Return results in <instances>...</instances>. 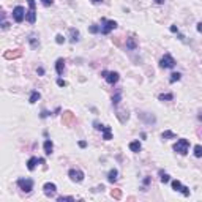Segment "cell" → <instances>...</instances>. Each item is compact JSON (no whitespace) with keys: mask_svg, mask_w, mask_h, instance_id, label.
<instances>
[{"mask_svg":"<svg viewBox=\"0 0 202 202\" xmlns=\"http://www.w3.org/2000/svg\"><path fill=\"white\" fill-rule=\"evenodd\" d=\"M79 147H82V149H84V147H87V142H85V141H81V142H79Z\"/></svg>","mask_w":202,"mask_h":202,"instance_id":"obj_39","label":"cell"},{"mask_svg":"<svg viewBox=\"0 0 202 202\" xmlns=\"http://www.w3.org/2000/svg\"><path fill=\"white\" fill-rule=\"evenodd\" d=\"M155 3H158V5H161V3H164V0H155Z\"/></svg>","mask_w":202,"mask_h":202,"instance_id":"obj_43","label":"cell"},{"mask_svg":"<svg viewBox=\"0 0 202 202\" xmlns=\"http://www.w3.org/2000/svg\"><path fill=\"white\" fill-rule=\"evenodd\" d=\"M41 2H43V5L49 6V5H52V2H54V0H41Z\"/></svg>","mask_w":202,"mask_h":202,"instance_id":"obj_35","label":"cell"},{"mask_svg":"<svg viewBox=\"0 0 202 202\" xmlns=\"http://www.w3.org/2000/svg\"><path fill=\"white\" fill-rule=\"evenodd\" d=\"M172 189H175V191H180L183 196H189V188L183 186V185H182V183H180L179 180H174V182H172Z\"/></svg>","mask_w":202,"mask_h":202,"instance_id":"obj_10","label":"cell"},{"mask_svg":"<svg viewBox=\"0 0 202 202\" xmlns=\"http://www.w3.org/2000/svg\"><path fill=\"white\" fill-rule=\"evenodd\" d=\"M43 147H44V153H46V155H51V153H52V150H54V144H52V141H51V139H46Z\"/></svg>","mask_w":202,"mask_h":202,"instance_id":"obj_18","label":"cell"},{"mask_svg":"<svg viewBox=\"0 0 202 202\" xmlns=\"http://www.w3.org/2000/svg\"><path fill=\"white\" fill-rule=\"evenodd\" d=\"M40 98H41L40 92H32V95H30V99H29V101H30L32 104H35V103H36V101H38Z\"/></svg>","mask_w":202,"mask_h":202,"instance_id":"obj_25","label":"cell"},{"mask_svg":"<svg viewBox=\"0 0 202 202\" xmlns=\"http://www.w3.org/2000/svg\"><path fill=\"white\" fill-rule=\"evenodd\" d=\"M199 120H200V122H202V114H200V115H199Z\"/></svg>","mask_w":202,"mask_h":202,"instance_id":"obj_45","label":"cell"},{"mask_svg":"<svg viewBox=\"0 0 202 202\" xmlns=\"http://www.w3.org/2000/svg\"><path fill=\"white\" fill-rule=\"evenodd\" d=\"M29 2V6H30V10L27 11V16H25V19L29 21L30 24H35L36 21V11H35V0H27Z\"/></svg>","mask_w":202,"mask_h":202,"instance_id":"obj_8","label":"cell"},{"mask_svg":"<svg viewBox=\"0 0 202 202\" xmlns=\"http://www.w3.org/2000/svg\"><path fill=\"white\" fill-rule=\"evenodd\" d=\"M29 43H30V46H32V49H36L40 46V40L36 38V35H30L29 36Z\"/></svg>","mask_w":202,"mask_h":202,"instance_id":"obj_19","label":"cell"},{"mask_svg":"<svg viewBox=\"0 0 202 202\" xmlns=\"http://www.w3.org/2000/svg\"><path fill=\"white\" fill-rule=\"evenodd\" d=\"M180 78H182V74H180V73H172V74H171V78H169V82H171V84H174V82L180 81Z\"/></svg>","mask_w":202,"mask_h":202,"instance_id":"obj_27","label":"cell"},{"mask_svg":"<svg viewBox=\"0 0 202 202\" xmlns=\"http://www.w3.org/2000/svg\"><path fill=\"white\" fill-rule=\"evenodd\" d=\"M56 41H57L59 44H63V43H65V36H63V35H60V33H59V35L56 36Z\"/></svg>","mask_w":202,"mask_h":202,"instance_id":"obj_32","label":"cell"},{"mask_svg":"<svg viewBox=\"0 0 202 202\" xmlns=\"http://www.w3.org/2000/svg\"><path fill=\"white\" fill-rule=\"evenodd\" d=\"M117 29V22L115 21H107V19H101V27H99V32L103 35H107L111 30Z\"/></svg>","mask_w":202,"mask_h":202,"instance_id":"obj_2","label":"cell"},{"mask_svg":"<svg viewBox=\"0 0 202 202\" xmlns=\"http://www.w3.org/2000/svg\"><path fill=\"white\" fill-rule=\"evenodd\" d=\"M194 157L196 158H200L202 157V145H196L194 147Z\"/></svg>","mask_w":202,"mask_h":202,"instance_id":"obj_30","label":"cell"},{"mask_svg":"<svg viewBox=\"0 0 202 202\" xmlns=\"http://www.w3.org/2000/svg\"><path fill=\"white\" fill-rule=\"evenodd\" d=\"M141 149H142V145H141L139 141H133V142H130V150H131L133 153H139Z\"/></svg>","mask_w":202,"mask_h":202,"instance_id":"obj_17","label":"cell"},{"mask_svg":"<svg viewBox=\"0 0 202 202\" xmlns=\"http://www.w3.org/2000/svg\"><path fill=\"white\" fill-rule=\"evenodd\" d=\"M68 177H70L73 182L81 183L82 180H84V172H82L81 169H70V171H68Z\"/></svg>","mask_w":202,"mask_h":202,"instance_id":"obj_7","label":"cell"},{"mask_svg":"<svg viewBox=\"0 0 202 202\" xmlns=\"http://www.w3.org/2000/svg\"><path fill=\"white\" fill-rule=\"evenodd\" d=\"M136 48H137L136 40H134V38H128V40H126V49H130V51H136Z\"/></svg>","mask_w":202,"mask_h":202,"instance_id":"obj_20","label":"cell"},{"mask_svg":"<svg viewBox=\"0 0 202 202\" xmlns=\"http://www.w3.org/2000/svg\"><path fill=\"white\" fill-rule=\"evenodd\" d=\"M57 85H60V87H65V85H67V82L63 81V79H57Z\"/></svg>","mask_w":202,"mask_h":202,"instance_id":"obj_34","label":"cell"},{"mask_svg":"<svg viewBox=\"0 0 202 202\" xmlns=\"http://www.w3.org/2000/svg\"><path fill=\"white\" fill-rule=\"evenodd\" d=\"M43 191H44V194L48 196V197H54L56 196V191H57V186H56V183H44V186H43Z\"/></svg>","mask_w":202,"mask_h":202,"instance_id":"obj_9","label":"cell"},{"mask_svg":"<svg viewBox=\"0 0 202 202\" xmlns=\"http://www.w3.org/2000/svg\"><path fill=\"white\" fill-rule=\"evenodd\" d=\"M197 32H199V33H202V22H199V24H197Z\"/></svg>","mask_w":202,"mask_h":202,"instance_id":"obj_40","label":"cell"},{"mask_svg":"<svg viewBox=\"0 0 202 202\" xmlns=\"http://www.w3.org/2000/svg\"><path fill=\"white\" fill-rule=\"evenodd\" d=\"M92 2H93V3H101L103 0H92Z\"/></svg>","mask_w":202,"mask_h":202,"instance_id":"obj_44","label":"cell"},{"mask_svg":"<svg viewBox=\"0 0 202 202\" xmlns=\"http://www.w3.org/2000/svg\"><path fill=\"white\" fill-rule=\"evenodd\" d=\"M101 131H103V139L104 141H111L112 139V130H111V126H106L104 125Z\"/></svg>","mask_w":202,"mask_h":202,"instance_id":"obj_15","label":"cell"},{"mask_svg":"<svg viewBox=\"0 0 202 202\" xmlns=\"http://www.w3.org/2000/svg\"><path fill=\"white\" fill-rule=\"evenodd\" d=\"M160 175H161V183H169V175L166 172H163V171H160Z\"/></svg>","mask_w":202,"mask_h":202,"instance_id":"obj_29","label":"cell"},{"mask_svg":"<svg viewBox=\"0 0 202 202\" xmlns=\"http://www.w3.org/2000/svg\"><path fill=\"white\" fill-rule=\"evenodd\" d=\"M8 27H10V24H8V22H5V21H3V22H2V29H3V30H6V29H8Z\"/></svg>","mask_w":202,"mask_h":202,"instance_id":"obj_37","label":"cell"},{"mask_svg":"<svg viewBox=\"0 0 202 202\" xmlns=\"http://www.w3.org/2000/svg\"><path fill=\"white\" fill-rule=\"evenodd\" d=\"M117 175H118L117 169H111V171H109V174H107V180L111 182V183H114L117 180Z\"/></svg>","mask_w":202,"mask_h":202,"instance_id":"obj_22","label":"cell"},{"mask_svg":"<svg viewBox=\"0 0 202 202\" xmlns=\"http://www.w3.org/2000/svg\"><path fill=\"white\" fill-rule=\"evenodd\" d=\"M160 67L164 68V70L174 68L175 67V60H174V57L171 56V54H164V56L161 57V60H160Z\"/></svg>","mask_w":202,"mask_h":202,"instance_id":"obj_4","label":"cell"},{"mask_svg":"<svg viewBox=\"0 0 202 202\" xmlns=\"http://www.w3.org/2000/svg\"><path fill=\"white\" fill-rule=\"evenodd\" d=\"M70 35H71V38H70V41H71V43L79 41V32H78L76 29H70Z\"/></svg>","mask_w":202,"mask_h":202,"instance_id":"obj_21","label":"cell"},{"mask_svg":"<svg viewBox=\"0 0 202 202\" xmlns=\"http://www.w3.org/2000/svg\"><path fill=\"white\" fill-rule=\"evenodd\" d=\"M25 16H27V13H25V10H24V6L17 5V6L13 8V19H14L16 22H22V21L25 19Z\"/></svg>","mask_w":202,"mask_h":202,"instance_id":"obj_5","label":"cell"},{"mask_svg":"<svg viewBox=\"0 0 202 202\" xmlns=\"http://www.w3.org/2000/svg\"><path fill=\"white\" fill-rule=\"evenodd\" d=\"M17 186H19L24 193H30L33 189V180H30V179H19L17 180Z\"/></svg>","mask_w":202,"mask_h":202,"instance_id":"obj_6","label":"cell"},{"mask_svg":"<svg viewBox=\"0 0 202 202\" xmlns=\"http://www.w3.org/2000/svg\"><path fill=\"white\" fill-rule=\"evenodd\" d=\"M38 163H41V160H40V158L32 157L29 161H27V169H29V171H33V169L36 168V164H38Z\"/></svg>","mask_w":202,"mask_h":202,"instance_id":"obj_16","label":"cell"},{"mask_svg":"<svg viewBox=\"0 0 202 202\" xmlns=\"http://www.w3.org/2000/svg\"><path fill=\"white\" fill-rule=\"evenodd\" d=\"M62 122H63V125H73L76 122V117H74L73 112L67 111V112H63V115H62Z\"/></svg>","mask_w":202,"mask_h":202,"instance_id":"obj_11","label":"cell"},{"mask_svg":"<svg viewBox=\"0 0 202 202\" xmlns=\"http://www.w3.org/2000/svg\"><path fill=\"white\" fill-rule=\"evenodd\" d=\"M101 76H103L106 81H107V84H117L118 79H120V74H118L117 71H101Z\"/></svg>","mask_w":202,"mask_h":202,"instance_id":"obj_3","label":"cell"},{"mask_svg":"<svg viewBox=\"0 0 202 202\" xmlns=\"http://www.w3.org/2000/svg\"><path fill=\"white\" fill-rule=\"evenodd\" d=\"M144 183H145V185H149V183H150V177H147V179H144Z\"/></svg>","mask_w":202,"mask_h":202,"instance_id":"obj_42","label":"cell"},{"mask_svg":"<svg viewBox=\"0 0 202 202\" xmlns=\"http://www.w3.org/2000/svg\"><path fill=\"white\" fill-rule=\"evenodd\" d=\"M174 150H175L179 155H186L189 150V141L188 139H179L177 144L174 145Z\"/></svg>","mask_w":202,"mask_h":202,"instance_id":"obj_1","label":"cell"},{"mask_svg":"<svg viewBox=\"0 0 202 202\" xmlns=\"http://www.w3.org/2000/svg\"><path fill=\"white\" fill-rule=\"evenodd\" d=\"M38 74H40V76L44 74V68H38Z\"/></svg>","mask_w":202,"mask_h":202,"instance_id":"obj_41","label":"cell"},{"mask_svg":"<svg viewBox=\"0 0 202 202\" xmlns=\"http://www.w3.org/2000/svg\"><path fill=\"white\" fill-rule=\"evenodd\" d=\"M175 137H177L175 133H174V131H169V130L164 131V133L161 134V139H175Z\"/></svg>","mask_w":202,"mask_h":202,"instance_id":"obj_23","label":"cell"},{"mask_svg":"<svg viewBox=\"0 0 202 202\" xmlns=\"http://www.w3.org/2000/svg\"><path fill=\"white\" fill-rule=\"evenodd\" d=\"M139 118H141V120H144L145 123H149V125H153L155 122H157L155 115L153 114H149V112H141L139 114Z\"/></svg>","mask_w":202,"mask_h":202,"instance_id":"obj_13","label":"cell"},{"mask_svg":"<svg viewBox=\"0 0 202 202\" xmlns=\"http://www.w3.org/2000/svg\"><path fill=\"white\" fill-rule=\"evenodd\" d=\"M22 56V51L21 49H14V51H6L5 54H3V57L6 59V60H14V59H19Z\"/></svg>","mask_w":202,"mask_h":202,"instance_id":"obj_12","label":"cell"},{"mask_svg":"<svg viewBox=\"0 0 202 202\" xmlns=\"http://www.w3.org/2000/svg\"><path fill=\"white\" fill-rule=\"evenodd\" d=\"M88 30H90L92 33H98V32H99V27H98L96 24H93V25H90V29H88Z\"/></svg>","mask_w":202,"mask_h":202,"instance_id":"obj_33","label":"cell"},{"mask_svg":"<svg viewBox=\"0 0 202 202\" xmlns=\"http://www.w3.org/2000/svg\"><path fill=\"white\" fill-rule=\"evenodd\" d=\"M171 32H174V33H179V29L175 25H171Z\"/></svg>","mask_w":202,"mask_h":202,"instance_id":"obj_38","label":"cell"},{"mask_svg":"<svg viewBox=\"0 0 202 202\" xmlns=\"http://www.w3.org/2000/svg\"><path fill=\"white\" fill-rule=\"evenodd\" d=\"M56 71H57L59 76L63 74V71H65V60H63V59H59L56 62Z\"/></svg>","mask_w":202,"mask_h":202,"instance_id":"obj_14","label":"cell"},{"mask_svg":"<svg viewBox=\"0 0 202 202\" xmlns=\"http://www.w3.org/2000/svg\"><path fill=\"white\" fill-rule=\"evenodd\" d=\"M120 99H122V92H117V93L112 96V104L117 106L118 103H120Z\"/></svg>","mask_w":202,"mask_h":202,"instance_id":"obj_26","label":"cell"},{"mask_svg":"<svg viewBox=\"0 0 202 202\" xmlns=\"http://www.w3.org/2000/svg\"><path fill=\"white\" fill-rule=\"evenodd\" d=\"M57 200L59 202H65V200H74V197H73V196H60V197H57Z\"/></svg>","mask_w":202,"mask_h":202,"instance_id":"obj_31","label":"cell"},{"mask_svg":"<svg viewBox=\"0 0 202 202\" xmlns=\"http://www.w3.org/2000/svg\"><path fill=\"white\" fill-rule=\"evenodd\" d=\"M51 115V112H48V111H43L41 112V118H46V117H49Z\"/></svg>","mask_w":202,"mask_h":202,"instance_id":"obj_36","label":"cell"},{"mask_svg":"<svg viewBox=\"0 0 202 202\" xmlns=\"http://www.w3.org/2000/svg\"><path fill=\"white\" fill-rule=\"evenodd\" d=\"M158 99L160 101H172L174 95L172 93H161V95H158Z\"/></svg>","mask_w":202,"mask_h":202,"instance_id":"obj_24","label":"cell"},{"mask_svg":"<svg viewBox=\"0 0 202 202\" xmlns=\"http://www.w3.org/2000/svg\"><path fill=\"white\" fill-rule=\"evenodd\" d=\"M111 196L114 197V199H122V189H112L111 191Z\"/></svg>","mask_w":202,"mask_h":202,"instance_id":"obj_28","label":"cell"}]
</instances>
